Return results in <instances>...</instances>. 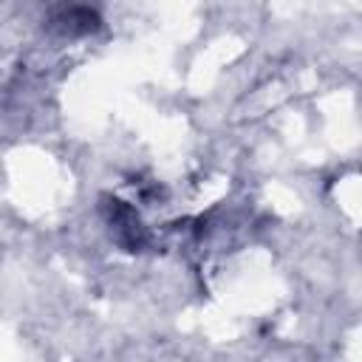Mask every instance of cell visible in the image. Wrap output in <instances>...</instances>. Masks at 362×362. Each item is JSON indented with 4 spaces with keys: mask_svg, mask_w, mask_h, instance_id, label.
I'll list each match as a JSON object with an SVG mask.
<instances>
[{
    "mask_svg": "<svg viewBox=\"0 0 362 362\" xmlns=\"http://www.w3.org/2000/svg\"><path fill=\"white\" fill-rule=\"evenodd\" d=\"M57 23H59L62 34H71V37H76V34H90V31L99 25V17H96L90 8L74 6V8L62 11V14H57Z\"/></svg>",
    "mask_w": 362,
    "mask_h": 362,
    "instance_id": "cell-1",
    "label": "cell"
}]
</instances>
